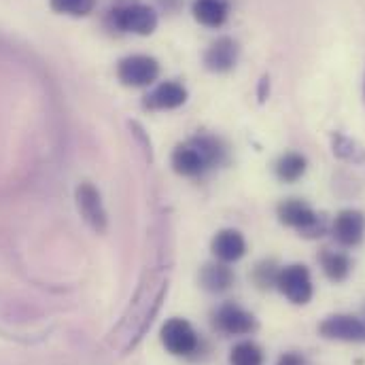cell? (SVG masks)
Here are the masks:
<instances>
[{
	"mask_svg": "<svg viewBox=\"0 0 365 365\" xmlns=\"http://www.w3.org/2000/svg\"><path fill=\"white\" fill-rule=\"evenodd\" d=\"M278 219L289 225V227H295L302 236H308V238H317V236H323L325 230H327V223L323 217H319L306 202L302 200H284L280 206H278Z\"/></svg>",
	"mask_w": 365,
	"mask_h": 365,
	"instance_id": "cell-1",
	"label": "cell"
},
{
	"mask_svg": "<svg viewBox=\"0 0 365 365\" xmlns=\"http://www.w3.org/2000/svg\"><path fill=\"white\" fill-rule=\"evenodd\" d=\"M110 24L113 28L121 32H134V34H153L158 28V13L151 6L145 4H132L123 9L110 11Z\"/></svg>",
	"mask_w": 365,
	"mask_h": 365,
	"instance_id": "cell-2",
	"label": "cell"
},
{
	"mask_svg": "<svg viewBox=\"0 0 365 365\" xmlns=\"http://www.w3.org/2000/svg\"><path fill=\"white\" fill-rule=\"evenodd\" d=\"M278 291L297 306H304L312 299V278L306 266L302 264H293L287 268H280L278 272V280H276Z\"/></svg>",
	"mask_w": 365,
	"mask_h": 365,
	"instance_id": "cell-3",
	"label": "cell"
},
{
	"mask_svg": "<svg viewBox=\"0 0 365 365\" xmlns=\"http://www.w3.org/2000/svg\"><path fill=\"white\" fill-rule=\"evenodd\" d=\"M160 75V64L149 56H130L123 58L117 66V77L128 88H145L151 86Z\"/></svg>",
	"mask_w": 365,
	"mask_h": 365,
	"instance_id": "cell-4",
	"label": "cell"
},
{
	"mask_svg": "<svg viewBox=\"0 0 365 365\" xmlns=\"http://www.w3.org/2000/svg\"><path fill=\"white\" fill-rule=\"evenodd\" d=\"M319 334L327 340L365 344V321L353 314H334L319 325Z\"/></svg>",
	"mask_w": 365,
	"mask_h": 365,
	"instance_id": "cell-5",
	"label": "cell"
},
{
	"mask_svg": "<svg viewBox=\"0 0 365 365\" xmlns=\"http://www.w3.org/2000/svg\"><path fill=\"white\" fill-rule=\"evenodd\" d=\"M162 342H164L166 351L177 357H187V355L195 353L197 344H200L197 334L185 319H170L162 327Z\"/></svg>",
	"mask_w": 365,
	"mask_h": 365,
	"instance_id": "cell-6",
	"label": "cell"
},
{
	"mask_svg": "<svg viewBox=\"0 0 365 365\" xmlns=\"http://www.w3.org/2000/svg\"><path fill=\"white\" fill-rule=\"evenodd\" d=\"M215 323L223 334H230V336H247V334L255 331V327H257L255 317L236 304L221 306L215 314Z\"/></svg>",
	"mask_w": 365,
	"mask_h": 365,
	"instance_id": "cell-7",
	"label": "cell"
},
{
	"mask_svg": "<svg viewBox=\"0 0 365 365\" xmlns=\"http://www.w3.org/2000/svg\"><path fill=\"white\" fill-rule=\"evenodd\" d=\"M334 238L342 247H357L365 236V215L359 210H342L338 212L331 225Z\"/></svg>",
	"mask_w": 365,
	"mask_h": 365,
	"instance_id": "cell-8",
	"label": "cell"
},
{
	"mask_svg": "<svg viewBox=\"0 0 365 365\" xmlns=\"http://www.w3.org/2000/svg\"><path fill=\"white\" fill-rule=\"evenodd\" d=\"M236 60H238V45H236V41H232L227 36L212 43L204 56V64L212 73H227L230 68H234Z\"/></svg>",
	"mask_w": 365,
	"mask_h": 365,
	"instance_id": "cell-9",
	"label": "cell"
},
{
	"mask_svg": "<svg viewBox=\"0 0 365 365\" xmlns=\"http://www.w3.org/2000/svg\"><path fill=\"white\" fill-rule=\"evenodd\" d=\"M77 204H79L81 215L86 217V221L90 223L93 230L102 232V230L106 227V212H104V208H102L100 193L93 189V185L83 182V185L77 189Z\"/></svg>",
	"mask_w": 365,
	"mask_h": 365,
	"instance_id": "cell-10",
	"label": "cell"
},
{
	"mask_svg": "<svg viewBox=\"0 0 365 365\" xmlns=\"http://www.w3.org/2000/svg\"><path fill=\"white\" fill-rule=\"evenodd\" d=\"M212 253L219 262L232 264V262H238L247 253V242L240 232L223 230L212 238Z\"/></svg>",
	"mask_w": 365,
	"mask_h": 365,
	"instance_id": "cell-11",
	"label": "cell"
},
{
	"mask_svg": "<svg viewBox=\"0 0 365 365\" xmlns=\"http://www.w3.org/2000/svg\"><path fill=\"white\" fill-rule=\"evenodd\" d=\"M173 166L182 177H197V175H202L208 168L204 158L200 155V151L195 149L193 143H187V145H181V147L175 149Z\"/></svg>",
	"mask_w": 365,
	"mask_h": 365,
	"instance_id": "cell-12",
	"label": "cell"
},
{
	"mask_svg": "<svg viewBox=\"0 0 365 365\" xmlns=\"http://www.w3.org/2000/svg\"><path fill=\"white\" fill-rule=\"evenodd\" d=\"M185 100H187V90L181 83L166 81L147 96L145 104L149 108H177V106L185 104Z\"/></svg>",
	"mask_w": 365,
	"mask_h": 365,
	"instance_id": "cell-13",
	"label": "cell"
},
{
	"mask_svg": "<svg viewBox=\"0 0 365 365\" xmlns=\"http://www.w3.org/2000/svg\"><path fill=\"white\" fill-rule=\"evenodd\" d=\"M193 17L208 28H219L227 19V4L223 0H195Z\"/></svg>",
	"mask_w": 365,
	"mask_h": 365,
	"instance_id": "cell-14",
	"label": "cell"
},
{
	"mask_svg": "<svg viewBox=\"0 0 365 365\" xmlns=\"http://www.w3.org/2000/svg\"><path fill=\"white\" fill-rule=\"evenodd\" d=\"M200 280H202V287L206 291L221 293V291H227L234 284V272L223 262L208 264V266H204V270L200 274Z\"/></svg>",
	"mask_w": 365,
	"mask_h": 365,
	"instance_id": "cell-15",
	"label": "cell"
},
{
	"mask_svg": "<svg viewBox=\"0 0 365 365\" xmlns=\"http://www.w3.org/2000/svg\"><path fill=\"white\" fill-rule=\"evenodd\" d=\"M274 170H276V177L280 181L295 182L306 173V158L299 153H284L282 158H278Z\"/></svg>",
	"mask_w": 365,
	"mask_h": 365,
	"instance_id": "cell-16",
	"label": "cell"
},
{
	"mask_svg": "<svg viewBox=\"0 0 365 365\" xmlns=\"http://www.w3.org/2000/svg\"><path fill=\"white\" fill-rule=\"evenodd\" d=\"M321 266H323V272L329 280L334 282H342L346 280V276L351 274V259L344 255V253H338V251H325L321 255Z\"/></svg>",
	"mask_w": 365,
	"mask_h": 365,
	"instance_id": "cell-17",
	"label": "cell"
},
{
	"mask_svg": "<svg viewBox=\"0 0 365 365\" xmlns=\"http://www.w3.org/2000/svg\"><path fill=\"white\" fill-rule=\"evenodd\" d=\"M331 145H334V153L340 160H346V162H353V164H364L365 162V149L359 143L351 140L349 136L334 134L331 136Z\"/></svg>",
	"mask_w": 365,
	"mask_h": 365,
	"instance_id": "cell-18",
	"label": "cell"
},
{
	"mask_svg": "<svg viewBox=\"0 0 365 365\" xmlns=\"http://www.w3.org/2000/svg\"><path fill=\"white\" fill-rule=\"evenodd\" d=\"M232 365H264V351L255 342H240L232 349Z\"/></svg>",
	"mask_w": 365,
	"mask_h": 365,
	"instance_id": "cell-19",
	"label": "cell"
},
{
	"mask_svg": "<svg viewBox=\"0 0 365 365\" xmlns=\"http://www.w3.org/2000/svg\"><path fill=\"white\" fill-rule=\"evenodd\" d=\"M191 143L195 145V149L200 151V155L204 158V162H206L208 168L210 166H217L223 160V155H225V149L221 147V143L215 140V138H210V136H195Z\"/></svg>",
	"mask_w": 365,
	"mask_h": 365,
	"instance_id": "cell-20",
	"label": "cell"
},
{
	"mask_svg": "<svg viewBox=\"0 0 365 365\" xmlns=\"http://www.w3.org/2000/svg\"><path fill=\"white\" fill-rule=\"evenodd\" d=\"M278 272H280V268L274 264L272 259L270 262H262V264H257V268L253 272V280L257 282L259 289H270V287H276Z\"/></svg>",
	"mask_w": 365,
	"mask_h": 365,
	"instance_id": "cell-21",
	"label": "cell"
},
{
	"mask_svg": "<svg viewBox=\"0 0 365 365\" xmlns=\"http://www.w3.org/2000/svg\"><path fill=\"white\" fill-rule=\"evenodd\" d=\"M51 9L68 15H88L93 9V0H51Z\"/></svg>",
	"mask_w": 365,
	"mask_h": 365,
	"instance_id": "cell-22",
	"label": "cell"
},
{
	"mask_svg": "<svg viewBox=\"0 0 365 365\" xmlns=\"http://www.w3.org/2000/svg\"><path fill=\"white\" fill-rule=\"evenodd\" d=\"M276 365H306V359H304V355L291 351V353H282Z\"/></svg>",
	"mask_w": 365,
	"mask_h": 365,
	"instance_id": "cell-23",
	"label": "cell"
},
{
	"mask_svg": "<svg viewBox=\"0 0 365 365\" xmlns=\"http://www.w3.org/2000/svg\"><path fill=\"white\" fill-rule=\"evenodd\" d=\"M266 88H268V79L264 77V79H262V90H259V96H262V100H266Z\"/></svg>",
	"mask_w": 365,
	"mask_h": 365,
	"instance_id": "cell-24",
	"label": "cell"
},
{
	"mask_svg": "<svg viewBox=\"0 0 365 365\" xmlns=\"http://www.w3.org/2000/svg\"><path fill=\"white\" fill-rule=\"evenodd\" d=\"M364 96H365V86H364Z\"/></svg>",
	"mask_w": 365,
	"mask_h": 365,
	"instance_id": "cell-25",
	"label": "cell"
}]
</instances>
